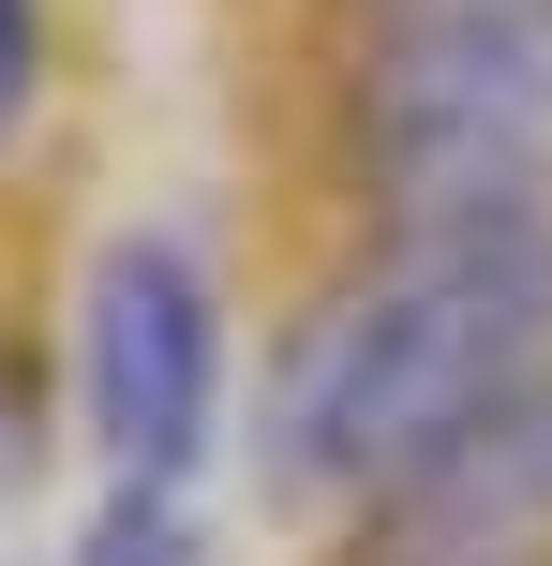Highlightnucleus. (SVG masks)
<instances>
[{
  "label": "nucleus",
  "mask_w": 552,
  "mask_h": 566,
  "mask_svg": "<svg viewBox=\"0 0 552 566\" xmlns=\"http://www.w3.org/2000/svg\"><path fill=\"white\" fill-rule=\"evenodd\" d=\"M538 373H552V209L374 239L269 358V478L329 507H388Z\"/></svg>",
  "instance_id": "1"
},
{
  "label": "nucleus",
  "mask_w": 552,
  "mask_h": 566,
  "mask_svg": "<svg viewBox=\"0 0 552 566\" xmlns=\"http://www.w3.org/2000/svg\"><path fill=\"white\" fill-rule=\"evenodd\" d=\"M344 179L374 239L552 209V0H388L344 60Z\"/></svg>",
  "instance_id": "2"
},
{
  "label": "nucleus",
  "mask_w": 552,
  "mask_h": 566,
  "mask_svg": "<svg viewBox=\"0 0 552 566\" xmlns=\"http://www.w3.org/2000/svg\"><path fill=\"white\" fill-rule=\"evenodd\" d=\"M225 269L179 224H135L90 254L75 298V418L105 448V478L135 492H195V462L225 448Z\"/></svg>",
  "instance_id": "3"
},
{
  "label": "nucleus",
  "mask_w": 552,
  "mask_h": 566,
  "mask_svg": "<svg viewBox=\"0 0 552 566\" xmlns=\"http://www.w3.org/2000/svg\"><path fill=\"white\" fill-rule=\"evenodd\" d=\"M374 522L404 537L388 566H523V552H552V373L523 402H493V418H478L434 478H404Z\"/></svg>",
  "instance_id": "4"
},
{
  "label": "nucleus",
  "mask_w": 552,
  "mask_h": 566,
  "mask_svg": "<svg viewBox=\"0 0 552 566\" xmlns=\"http://www.w3.org/2000/svg\"><path fill=\"white\" fill-rule=\"evenodd\" d=\"M60 566H209V537H195V492H135V478H119L105 507H90V537L60 552Z\"/></svg>",
  "instance_id": "5"
},
{
  "label": "nucleus",
  "mask_w": 552,
  "mask_h": 566,
  "mask_svg": "<svg viewBox=\"0 0 552 566\" xmlns=\"http://www.w3.org/2000/svg\"><path fill=\"white\" fill-rule=\"evenodd\" d=\"M30 90H45V0H0V135L30 119Z\"/></svg>",
  "instance_id": "6"
},
{
  "label": "nucleus",
  "mask_w": 552,
  "mask_h": 566,
  "mask_svg": "<svg viewBox=\"0 0 552 566\" xmlns=\"http://www.w3.org/2000/svg\"><path fill=\"white\" fill-rule=\"evenodd\" d=\"M0 462H30V373L0 358Z\"/></svg>",
  "instance_id": "7"
},
{
  "label": "nucleus",
  "mask_w": 552,
  "mask_h": 566,
  "mask_svg": "<svg viewBox=\"0 0 552 566\" xmlns=\"http://www.w3.org/2000/svg\"><path fill=\"white\" fill-rule=\"evenodd\" d=\"M523 566H552V552H523Z\"/></svg>",
  "instance_id": "8"
}]
</instances>
